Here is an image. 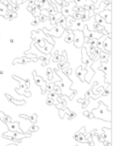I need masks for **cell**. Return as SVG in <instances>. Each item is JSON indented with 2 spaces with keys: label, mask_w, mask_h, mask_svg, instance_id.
Segmentation results:
<instances>
[{
  "label": "cell",
  "mask_w": 128,
  "mask_h": 146,
  "mask_svg": "<svg viewBox=\"0 0 128 146\" xmlns=\"http://www.w3.org/2000/svg\"><path fill=\"white\" fill-rule=\"evenodd\" d=\"M67 1H73V0H67Z\"/></svg>",
  "instance_id": "cell-1"
}]
</instances>
